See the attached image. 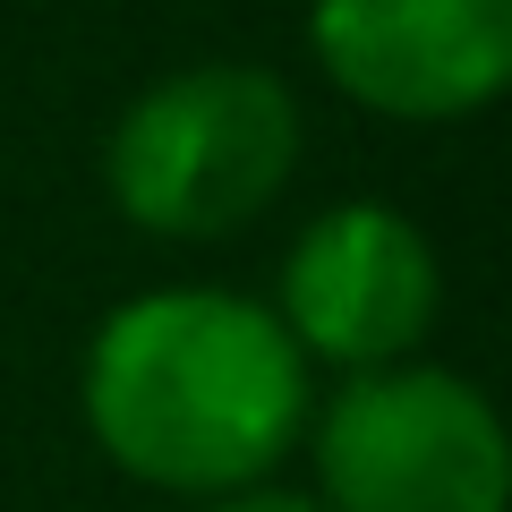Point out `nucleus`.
<instances>
[{
  "instance_id": "1",
  "label": "nucleus",
  "mask_w": 512,
  "mask_h": 512,
  "mask_svg": "<svg viewBox=\"0 0 512 512\" xmlns=\"http://www.w3.org/2000/svg\"><path fill=\"white\" fill-rule=\"evenodd\" d=\"M316 367L274 299L239 282H146L77 350L86 444L146 495H239L282 478L316 410Z\"/></svg>"
},
{
  "instance_id": "4",
  "label": "nucleus",
  "mask_w": 512,
  "mask_h": 512,
  "mask_svg": "<svg viewBox=\"0 0 512 512\" xmlns=\"http://www.w3.org/2000/svg\"><path fill=\"white\" fill-rule=\"evenodd\" d=\"M274 316L316 376L419 359L444 316V256L419 214L384 197H333L282 248Z\"/></svg>"
},
{
  "instance_id": "2",
  "label": "nucleus",
  "mask_w": 512,
  "mask_h": 512,
  "mask_svg": "<svg viewBox=\"0 0 512 512\" xmlns=\"http://www.w3.org/2000/svg\"><path fill=\"white\" fill-rule=\"evenodd\" d=\"M308 163V103L265 60H188L120 103L103 137V197L128 231L214 248L274 214Z\"/></svg>"
},
{
  "instance_id": "3",
  "label": "nucleus",
  "mask_w": 512,
  "mask_h": 512,
  "mask_svg": "<svg viewBox=\"0 0 512 512\" xmlns=\"http://www.w3.org/2000/svg\"><path fill=\"white\" fill-rule=\"evenodd\" d=\"M299 453L325 512H512L504 410L427 350L316 384Z\"/></svg>"
},
{
  "instance_id": "5",
  "label": "nucleus",
  "mask_w": 512,
  "mask_h": 512,
  "mask_svg": "<svg viewBox=\"0 0 512 512\" xmlns=\"http://www.w3.org/2000/svg\"><path fill=\"white\" fill-rule=\"evenodd\" d=\"M308 60L367 120L461 128L512 86V0H308Z\"/></svg>"
},
{
  "instance_id": "6",
  "label": "nucleus",
  "mask_w": 512,
  "mask_h": 512,
  "mask_svg": "<svg viewBox=\"0 0 512 512\" xmlns=\"http://www.w3.org/2000/svg\"><path fill=\"white\" fill-rule=\"evenodd\" d=\"M197 512H325L308 487H282V478H265V487H239V495H205Z\"/></svg>"
}]
</instances>
